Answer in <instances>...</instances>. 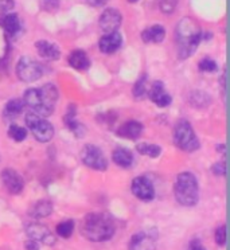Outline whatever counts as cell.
<instances>
[{
	"label": "cell",
	"instance_id": "obj_23",
	"mask_svg": "<svg viewBox=\"0 0 230 250\" xmlns=\"http://www.w3.org/2000/svg\"><path fill=\"white\" fill-rule=\"evenodd\" d=\"M113 162L119 167L128 168L133 163V156H132V153L126 148H116L115 151H113Z\"/></svg>",
	"mask_w": 230,
	"mask_h": 250
},
{
	"label": "cell",
	"instance_id": "obj_27",
	"mask_svg": "<svg viewBox=\"0 0 230 250\" xmlns=\"http://www.w3.org/2000/svg\"><path fill=\"white\" fill-rule=\"evenodd\" d=\"M8 136L11 137L12 140L21 143L27 137V131H26L23 126H19V125L17 124H12L11 126L8 128Z\"/></svg>",
	"mask_w": 230,
	"mask_h": 250
},
{
	"label": "cell",
	"instance_id": "obj_21",
	"mask_svg": "<svg viewBox=\"0 0 230 250\" xmlns=\"http://www.w3.org/2000/svg\"><path fill=\"white\" fill-rule=\"evenodd\" d=\"M0 26L8 35H15L21 30V21L17 14H6L0 18Z\"/></svg>",
	"mask_w": 230,
	"mask_h": 250
},
{
	"label": "cell",
	"instance_id": "obj_24",
	"mask_svg": "<svg viewBox=\"0 0 230 250\" xmlns=\"http://www.w3.org/2000/svg\"><path fill=\"white\" fill-rule=\"evenodd\" d=\"M23 106H24V104H23L22 100H17V98L10 100L4 106V117L7 120L17 119L18 116L23 112Z\"/></svg>",
	"mask_w": 230,
	"mask_h": 250
},
{
	"label": "cell",
	"instance_id": "obj_12",
	"mask_svg": "<svg viewBox=\"0 0 230 250\" xmlns=\"http://www.w3.org/2000/svg\"><path fill=\"white\" fill-rule=\"evenodd\" d=\"M132 192L140 201L146 202L152 201L153 196H155L152 183L146 176H137L136 179H133V182H132Z\"/></svg>",
	"mask_w": 230,
	"mask_h": 250
},
{
	"label": "cell",
	"instance_id": "obj_26",
	"mask_svg": "<svg viewBox=\"0 0 230 250\" xmlns=\"http://www.w3.org/2000/svg\"><path fill=\"white\" fill-rule=\"evenodd\" d=\"M74 231V221L67 219L57 225V234L62 237V238H69L71 237V234Z\"/></svg>",
	"mask_w": 230,
	"mask_h": 250
},
{
	"label": "cell",
	"instance_id": "obj_13",
	"mask_svg": "<svg viewBox=\"0 0 230 250\" xmlns=\"http://www.w3.org/2000/svg\"><path fill=\"white\" fill-rule=\"evenodd\" d=\"M121 14L116 8H106L100 17V27L105 34L116 33L121 24Z\"/></svg>",
	"mask_w": 230,
	"mask_h": 250
},
{
	"label": "cell",
	"instance_id": "obj_19",
	"mask_svg": "<svg viewBox=\"0 0 230 250\" xmlns=\"http://www.w3.org/2000/svg\"><path fill=\"white\" fill-rule=\"evenodd\" d=\"M69 63L73 69L78 71H83L89 69L90 66V61H89L88 55L83 50H74L70 55H69Z\"/></svg>",
	"mask_w": 230,
	"mask_h": 250
},
{
	"label": "cell",
	"instance_id": "obj_30",
	"mask_svg": "<svg viewBox=\"0 0 230 250\" xmlns=\"http://www.w3.org/2000/svg\"><path fill=\"white\" fill-rule=\"evenodd\" d=\"M199 69L202 71H206V73H213V71L217 70V63L210 58H203L199 62Z\"/></svg>",
	"mask_w": 230,
	"mask_h": 250
},
{
	"label": "cell",
	"instance_id": "obj_18",
	"mask_svg": "<svg viewBox=\"0 0 230 250\" xmlns=\"http://www.w3.org/2000/svg\"><path fill=\"white\" fill-rule=\"evenodd\" d=\"M166 37V30L160 24H155L152 27L146 28L142 33V39L144 43H160Z\"/></svg>",
	"mask_w": 230,
	"mask_h": 250
},
{
	"label": "cell",
	"instance_id": "obj_17",
	"mask_svg": "<svg viewBox=\"0 0 230 250\" xmlns=\"http://www.w3.org/2000/svg\"><path fill=\"white\" fill-rule=\"evenodd\" d=\"M35 47L38 50V54L44 60L57 61L61 57L60 47L49 41H38L35 43Z\"/></svg>",
	"mask_w": 230,
	"mask_h": 250
},
{
	"label": "cell",
	"instance_id": "obj_34",
	"mask_svg": "<svg viewBox=\"0 0 230 250\" xmlns=\"http://www.w3.org/2000/svg\"><path fill=\"white\" fill-rule=\"evenodd\" d=\"M213 172L218 176H225L226 175V166L225 163H217L213 166Z\"/></svg>",
	"mask_w": 230,
	"mask_h": 250
},
{
	"label": "cell",
	"instance_id": "obj_8",
	"mask_svg": "<svg viewBox=\"0 0 230 250\" xmlns=\"http://www.w3.org/2000/svg\"><path fill=\"white\" fill-rule=\"evenodd\" d=\"M81 160L86 167L96 169V171H105L108 168V162H106L104 152L99 147L92 146V144H88L83 148Z\"/></svg>",
	"mask_w": 230,
	"mask_h": 250
},
{
	"label": "cell",
	"instance_id": "obj_31",
	"mask_svg": "<svg viewBox=\"0 0 230 250\" xmlns=\"http://www.w3.org/2000/svg\"><path fill=\"white\" fill-rule=\"evenodd\" d=\"M215 242L218 246H224L226 244V226L222 225L215 230Z\"/></svg>",
	"mask_w": 230,
	"mask_h": 250
},
{
	"label": "cell",
	"instance_id": "obj_37",
	"mask_svg": "<svg viewBox=\"0 0 230 250\" xmlns=\"http://www.w3.org/2000/svg\"><path fill=\"white\" fill-rule=\"evenodd\" d=\"M89 4H92V6H103L106 3V0H88Z\"/></svg>",
	"mask_w": 230,
	"mask_h": 250
},
{
	"label": "cell",
	"instance_id": "obj_16",
	"mask_svg": "<svg viewBox=\"0 0 230 250\" xmlns=\"http://www.w3.org/2000/svg\"><path fill=\"white\" fill-rule=\"evenodd\" d=\"M143 132V124L140 121L136 120H131V121H126L124 124L121 125L120 128L117 129V135L124 139H129V140H136L140 137Z\"/></svg>",
	"mask_w": 230,
	"mask_h": 250
},
{
	"label": "cell",
	"instance_id": "obj_29",
	"mask_svg": "<svg viewBox=\"0 0 230 250\" xmlns=\"http://www.w3.org/2000/svg\"><path fill=\"white\" fill-rule=\"evenodd\" d=\"M178 1L179 0H159L160 10L165 14H172L178 6Z\"/></svg>",
	"mask_w": 230,
	"mask_h": 250
},
{
	"label": "cell",
	"instance_id": "obj_28",
	"mask_svg": "<svg viewBox=\"0 0 230 250\" xmlns=\"http://www.w3.org/2000/svg\"><path fill=\"white\" fill-rule=\"evenodd\" d=\"M146 82H147V76H143L140 77L139 80H137V82L133 85V96L136 98H143L144 96H146V93H147V90H146Z\"/></svg>",
	"mask_w": 230,
	"mask_h": 250
},
{
	"label": "cell",
	"instance_id": "obj_14",
	"mask_svg": "<svg viewBox=\"0 0 230 250\" xmlns=\"http://www.w3.org/2000/svg\"><path fill=\"white\" fill-rule=\"evenodd\" d=\"M149 98L152 100L153 104H156L160 108L168 106L171 104V101H172L171 96L167 93V90H166L165 83L160 81L153 82L152 87H151V90H149Z\"/></svg>",
	"mask_w": 230,
	"mask_h": 250
},
{
	"label": "cell",
	"instance_id": "obj_4",
	"mask_svg": "<svg viewBox=\"0 0 230 250\" xmlns=\"http://www.w3.org/2000/svg\"><path fill=\"white\" fill-rule=\"evenodd\" d=\"M175 198L182 206H195L199 199V187L195 175L191 172H182L175 182Z\"/></svg>",
	"mask_w": 230,
	"mask_h": 250
},
{
	"label": "cell",
	"instance_id": "obj_38",
	"mask_svg": "<svg viewBox=\"0 0 230 250\" xmlns=\"http://www.w3.org/2000/svg\"><path fill=\"white\" fill-rule=\"evenodd\" d=\"M128 1H129V3H136L137 0H128Z\"/></svg>",
	"mask_w": 230,
	"mask_h": 250
},
{
	"label": "cell",
	"instance_id": "obj_2",
	"mask_svg": "<svg viewBox=\"0 0 230 250\" xmlns=\"http://www.w3.org/2000/svg\"><path fill=\"white\" fill-rule=\"evenodd\" d=\"M58 100V90L53 83H46L41 89H27L23 96V104L34 110L33 113L41 117L53 114Z\"/></svg>",
	"mask_w": 230,
	"mask_h": 250
},
{
	"label": "cell",
	"instance_id": "obj_36",
	"mask_svg": "<svg viewBox=\"0 0 230 250\" xmlns=\"http://www.w3.org/2000/svg\"><path fill=\"white\" fill-rule=\"evenodd\" d=\"M24 246H26V249L27 250H39V244L38 242H35V241H33V239L27 241Z\"/></svg>",
	"mask_w": 230,
	"mask_h": 250
},
{
	"label": "cell",
	"instance_id": "obj_20",
	"mask_svg": "<svg viewBox=\"0 0 230 250\" xmlns=\"http://www.w3.org/2000/svg\"><path fill=\"white\" fill-rule=\"evenodd\" d=\"M63 121H65V125L67 126V129H70L77 137L84 136L85 128H84V125L80 121L76 120V109H74V105H71V109L69 108Z\"/></svg>",
	"mask_w": 230,
	"mask_h": 250
},
{
	"label": "cell",
	"instance_id": "obj_10",
	"mask_svg": "<svg viewBox=\"0 0 230 250\" xmlns=\"http://www.w3.org/2000/svg\"><path fill=\"white\" fill-rule=\"evenodd\" d=\"M26 233L30 237V239H33L38 244L41 242V244L49 245V246L55 244L54 234L50 231L47 226H44L42 223H30L26 228Z\"/></svg>",
	"mask_w": 230,
	"mask_h": 250
},
{
	"label": "cell",
	"instance_id": "obj_9",
	"mask_svg": "<svg viewBox=\"0 0 230 250\" xmlns=\"http://www.w3.org/2000/svg\"><path fill=\"white\" fill-rule=\"evenodd\" d=\"M158 231L155 229L143 230L133 234L129 242V250H155L156 249Z\"/></svg>",
	"mask_w": 230,
	"mask_h": 250
},
{
	"label": "cell",
	"instance_id": "obj_1",
	"mask_svg": "<svg viewBox=\"0 0 230 250\" xmlns=\"http://www.w3.org/2000/svg\"><path fill=\"white\" fill-rule=\"evenodd\" d=\"M116 231L113 218L105 212H90L81 222V233L92 242H104L113 237Z\"/></svg>",
	"mask_w": 230,
	"mask_h": 250
},
{
	"label": "cell",
	"instance_id": "obj_22",
	"mask_svg": "<svg viewBox=\"0 0 230 250\" xmlns=\"http://www.w3.org/2000/svg\"><path fill=\"white\" fill-rule=\"evenodd\" d=\"M53 212V203L50 201H39L34 205L28 214L33 218H46Z\"/></svg>",
	"mask_w": 230,
	"mask_h": 250
},
{
	"label": "cell",
	"instance_id": "obj_32",
	"mask_svg": "<svg viewBox=\"0 0 230 250\" xmlns=\"http://www.w3.org/2000/svg\"><path fill=\"white\" fill-rule=\"evenodd\" d=\"M60 7V0H42V8L44 11L54 12Z\"/></svg>",
	"mask_w": 230,
	"mask_h": 250
},
{
	"label": "cell",
	"instance_id": "obj_15",
	"mask_svg": "<svg viewBox=\"0 0 230 250\" xmlns=\"http://www.w3.org/2000/svg\"><path fill=\"white\" fill-rule=\"evenodd\" d=\"M121 43H123V38L120 34L116 31V33L105 34L104 37L100 39L99 47L105 54H112L120 49Z\"/></svg>",
	"mask_w": 230,
	"mask_h": 250
},
{
	"label": "cell",
	"instance_id": "obj_33",
	"mask_svg": "<svg viewBox=\"0 0 230 250\" xmlns=\"http://www.w3.org/2000/svg\"><path fill=\"white\" fill-rule=\"evenodd\" d=\"M14 7V0H0V12H8Z\"/></svg>",
	"mask_w": 230,
	"mask_h": 250
},
{
	"label": "cell",
	"instance_id": "obj_6",
	"mask_svg": "<svg viewBox=\"0 0 230 250\" xmlns=\"http://www.w3.org/2000/svg\"><path fill=\"white\" fill-rule=\"evenodd\" d=\"M26 124L38 142L49 143L54 136V126L44 117H41L33 112L26 116Z\"/></svg>",
	"mask_w": 230,
	"mask_h": 250
},
{
	"label": "cell",
	"instance_id": "obj_11",
	"mask_svg": "<svg viewBox=\"0 0 230 250\" xmlns=\"http://www.w3.org/2000/svg\"><path fill=\"white\" fill-rule=\"evenodd\" d=\"M0 176H1V183L4 186V188H6L10 194L18 195V194L22 192L23 187H24V182H23L22 176L18 174L15 169H3Z\"/></svg>",
	"mask_w": 230,
	"mask_h": 250
},
{
	"label": "cell",
	"instance_id": "obj_5",
	"mask_svg": "<svg viewBox=\"0 0 230 250\" xmlns=\"http://www.w3.org/2000/svg\"><path fill=\"white\" fill-rule=\"evenodd\" d=\"M174 142H175L176 147H179L182 151H186V152H194L199 148V140H198L197 135L192 129L191 124L186 120H181L175 125Z\"/></svg>",
	"mask_w": 230,
	"mask_h": 250
},
{
	"label": "cell",
	"instance_id": "obj_3",
	"mask_svg": "<svg viewBox=\"0 0 230 250\" xmlns=\"http://www.w3.org/2000/svg\"><path fill=\"white\" fill-rule=\"evenodd\" d=\"M202 41L201 27L192 18H183L176 26L178 55L181 60L191 57Z\"/></svg>",
	"mask_w": 230,
	"mask_h": 250
},
{
	"label": "cell",
	"instance_id": "obj_7",
	"mask_svg": "<svg viewBox=\"0 0 230 250\" xmlns=\"http://www.w3.org/2000/svg\"><path fill=\"white\" fill-rule=\"evenodd\" d=\"M17 74L23 82H34L43 74L42 65L31 57H22L17 65Z\"/></svg>",
	"mask_w": 230,
	"mask_h": 250
},
{
	"label": "cell",
	"instance_id": "obj_35",
	"mask_svg": "<svg viewBox=\"0 0 230 250\" xmlns=\"http://www.w3.org/2000/svg\"><path fill=\"white\" fill-rule=\"evenodd\" d=\"M188 250H206V248L203 246V244L199 239H192L188 246Z\"/></svg>",
	"mask_w": 230,
	"mask_h": 250
},
{
	"label": "cell",
	"instance_id": "obj_25",
	"mask_svg": "<svg viewBox=\"0 0 230 250\" xmlns=\"http://www.w3.org/2000/svg\"><path fill=\"white\" fill-rule=\"evenodd\" d=\"M137 152L140 155H144V156H148V158H158L160 153H162V148L156 144H151V143H140L137 144Z\"/></svg>",
	"mask_w": 230,
	"mask_h": 250
}]
</instances>
